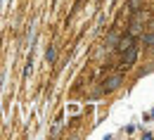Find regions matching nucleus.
Returning a JSON list of instances; mask_svg holds the SVG:
<instances>
[{"instance_id": "423d86ee", "label": "nucleus", "mask_w": 154, "mask_h": 140, "mask_svg": "<svg viewBox=\"0 0 154 140\" xmlns=\"http://www.w3.org/2000/svg\"><path fill=\"white\" fill-rule=\"evenodd\" d=\"M142 36V45H154V29L149 33H140Z\"/></svg>"}, {"instance_id": "f03ea898", "label": "nucleus", "mask_w": 154, "mask_h": 140, "mask_svg": "<svg viewBox=\"0 0 154 140\" xmlns=\"http://www.w3.org/2000/svg\"><path fill=\"white\" fill-rule=\"evenodd\" d=\"M137 60V45H131V48H126L123 52H121V71H126V69H131Z\"/></svg>"}, {"instance_id": "39448f33", "label": "nucleus", "mask_w": 154, "mask_h": 140, "mask_svg": "<svg viewBox=\"0 0 154 140\" xmlns=\"http://www.w3.org/2000/svg\"><path fill=\"white\" fill-rule=\"evenodd\" d=\"M142 7H145V0H131V2H128V10H131V12H137V10H142Z\"/></svg>"}, {"instance_id": "7ed1b4c3", "label": "nucleus", "mask_w": 154, "mask_h": 140, "mask_svg": "<svg viewBox=\"0 0 154 140\" xmlns=\"http://www.w3.org/2000/svg\"><path fill=\"white\" fill-rule=\"evenodd\" d=\"M121 86V74H116V76H109V79L102 81V90L104 93H112V90H116Z\"/></svg>"}, {"instance_id": "0eeeda50", "label": "nucleus", "mask_w": 154, "mask_h": 140, "mask_svg": "<svg viewBox=\"0 0 154 140\" xmlns=\"http://www.w3.org/2000/svg\"><path fill=\"white\" fill-rule=\"evenodd\" d=\"M45 57H48V62L52 64V62H55V57H57V52H55V48H48V55H45Z\"/></svg>"}, {"instance_id": "20e7f679", "label": "nucleus", "mask_w": 154, "mask_h": 140, "mask_svg": "<svg viewBox=\"0 0 154 140\" xmlns=\"http://www.w3.org/2000/svg\"><path fill=\"white\" fill-rule=\"evenodd\" d=\"M133 43H135V38H133V36H128V33H126V36H121V38H116V50H119V52H123V50H126V48H131Z\"/></svg>"}, {"instance_id": "f257e3e1", "label": "nucleus", "mask_w": 154, "mask_h": 140, "mask_svg": "<svg viewBox=\"0 0 154 140\" xmlns=\"http://www.w3.org/2000/svg\"><path fill=\"white\" fill-rule=\"evenodd\" d=\"M145 21H147V12H145V10L133 12V19H131V26H128V36L137 38V36L142 33V29H145Z\"/></svg>"}]
</instances>
